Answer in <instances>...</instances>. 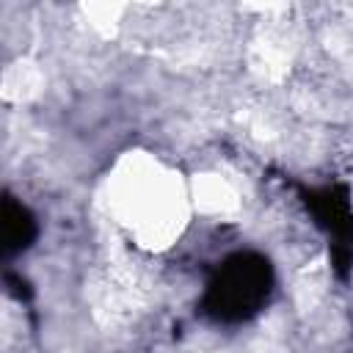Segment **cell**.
Returning <instances> with one entry per match:
<instances>
[{
	"label": "cell",
	"instance_id": "1",
	"mask_svg": "<svg viewBox=\"0 0 353 353\" xmlns=\"http://www.w3.org/2000/svg\"><path fill=\"white\" fill-rule=\"evenodd\" d=\"M273 290V268L262 254L240 251L232 254L212 281L207 284L204 306L207 314L223 323H240L254 317Z\"/></svg>",
	"mask_w": 353,
	"mask_h": 353
},
{
	"label": "cell",
	"instance_id": "2",
	"mask_svg": "<svg viewBox=\"0 0 353 353\" xmlns=\"http://www.w3.org/2000/svg\"><path fill=\"white\" fill-rule=\"evenodd\" d=\"M36 237V221L25 204L6 196L3 201V248L6 254L25 251Z\"/></svg>",
	"mask_w": 353,
	"mask_h": 353
}]
</instances>
